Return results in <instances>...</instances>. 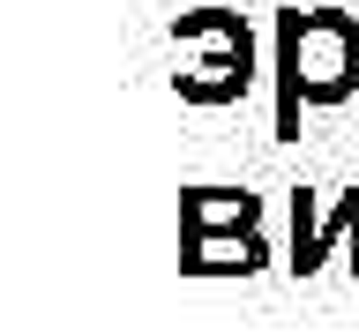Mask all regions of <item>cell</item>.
Returning a JSON list of instances; mask_svg holds the SVG:
<instances>
[{"label": "cell", "instance_id": "5", "mask_svg": "<svg viewBox=\"0 0 359 336\" xmlns=\"http://www.w3.org/2000/svg\"><path fill=\"white\" fill-rule=\"evenodd\" d=\"M277 262L262 232H210V239H180V276H262Z\"/></svg>", "mask_w": 359, "mask_h": 336}, {"label": "cell", "instance_id": "3", "mask_svg": "<svg viewBox=\"0 0 359 336\" xmlns=\"http://www.w3.org/2000/svg\"><path fill=\"white\" fill-rule=\"evenodd\" d=\"M337 246H352V269H359V187H344L337 209H322L314 187H292V246H285V269H292V276H314Z\"/></svg>", "mask_w": 359, "mask_h": 336}, {"label": "cell", "instance_id": "2", "mask_svg": "<svg viewBox=\"0 0 359 336\" xmlns=\"http://www.w3.org/2000/svg\"><path fill=\"white\" fill-rule=\"evenodd\" d=\"M172 52H180V67H172L180 105L224 112L255 90V30L232 8H187V15H172Z\"/></svg>", "mask_w": 359, "mask_h": 336}, {"label": "cell", "instance_id": "4", "mask_svg": "<svg viewBox=\"0 0 359 336\" xmlns=\"http://www.w3.org/2000/svg\"><path fill=\"white\" fill-rule=\"evenodd\" d=\"M210 232H262V195L247 187H180V239Z\"/></svg>", "mask_w": 359, "mask_h": 336}, {"label": "cell", "instance_id": "1", "mask_svg": "<svg viewBox=\"0 0 359 336\" xmlns=\"http://www.w3.org/2000/svg\"><path fill=\"white\" fill-rule=\"evenodd\" d=\"M269 67H277V142H299V112L359 97V15L285 8L269 30Z\"/></svg>", "mask_w": 359, "mask_h": 336}]
</instances>
